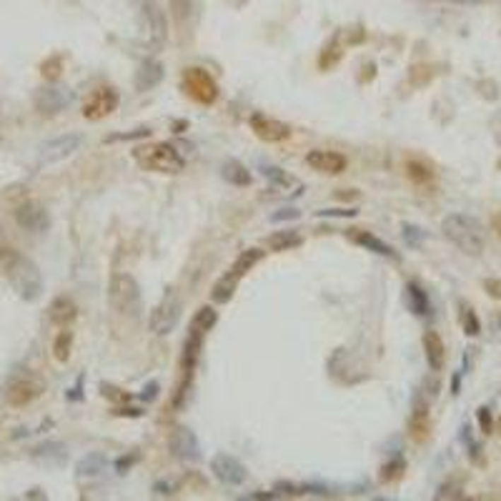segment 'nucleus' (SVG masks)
<instances>
[{
	"mask_svg": "<svg viewBox=\"0 0 501 501\" xmlns=\"http://www.w3.org/2000/svg\"><path fill=\"white\" fill-rule=\"evenodd\" d=\"M0 264L6 269L8 281H11L13 291L23 298V301H35L43 293V273L40 269L28 259V256H20L18 251H11L6 248V254L0 256Z\"/></svg>",
	"mask_w": 501,
	"mask_h": 501,
	"instance_id": "obj_1",
	"label": "nucleus"
},
{
	"mask_svg": "<svg viewBox=\"0 0 501 501\" xmlns=\"http://www.w3.org/2000/svg\"><path fill=\"white\" fill-rule=\"evenodd\" d=\"M441 233L466 256H479L484 254L486 238L481 231V223L466 213H449L441 220Z\"/></svg>",
	"mask_w": 501,
	"mask_h": 501,
	"instance_id": "obj_2",
	"label": "nucleus"
},
{
	"mask_svg": "<svg viewBox=\"0 0 501 501\" xmlns=\"http://www.w3.org/2000/svg\"><path fill=\"white\" fill-rule=\"evenodd\" d=\"M133 160L138 163V168L148 173H163V176H176L186 165V158L173 143L138 146V148H133Z\"/></svg>",
	"mask_w": 501,
	"mask_h": 501,
	"instance_id": "obj_3",
	"label": "nucleus"
},
{
	"mask_svg": "<svg viewBox=\"0 0 501 501\" xmlns=\"http://www.w3.org/2000/svg\"><path fill=\"white\" fill-rule=\"evenodd\" d=\"M110 303L121 316L138 319L143 311V293L131 273H116L110 278Z\"/></svg>",
	"mask_w": 501,
	"mask_h": 501,
	"instance_id": "obj_4",
	"label": "nucleus"
},
{
	"mask_svg": "<svg viewBox=\"0 0 501 501\" xmlns=\"http://www.w3.org/2000/svg\"><path fill=\"white\" fill-rule=\"evenodd\" d=\"M181 88L186 90L188 98H193L201 105H213L218 98V86L204 68H186L181 78Z\"/></svg>",
	"mask_w": 501,
	"mask_h": 501,
	"instance_id": "obj_5",
	"label": "nucleus"
},
{
	"mask_svg": "<svg viewBox=\"0 0 501 501\" xmlns=\"http://www.w3.org/2000/svg\"><path fill=\"white\" fill-rule=\"evenodd\" d=\"M181 311H183V303L181 298H178V293L165 291V296L160 298L158 306H155L153 314H151V331H153L155 336H168L178 326V321H181Z\"/></svg>",
	"mask_w": 501,
	"mask_h": 501,
	"instance_id": "obj_6",
	"label": "nucleus"
},
{
	"mask_svg": "<svg viewBox=\"0 0 501 501\" xmlns=\"http://www.w3.org/2000/svg\"><path fill=\"white\" fill-rule=\"evenodd\" d=\"M81 146H83V136H78V133L55 136V138H50V141H45V143L38 148V163L40 165L61 163V160L71 158Z\"/></svg>",
	"mask_w": 501,
	"mask_h": 501,
	"instance_id": "obj_7",
	"label": "nucleus"
},
{
	"mask_svg": "<svg viewBox=\"0 0 501 501\" xmlns=\"http://www.w3.org/2000/svg\"><path fill=\"white\" fill-rule=\"evenodd\" d=\"M211 471L220 484L226 486H241L248 479V468L243 466V461H238L236 456L226 452H218L211 459Z\"/></svg>",
	"mask_w": 501,
	"mask_h": 501,
	"instance_id": "obj_8",
	"label": "nucleus"
},
{
	"mask_svg": "<svg viewBox=\"0 0 501 501\" xmlns=\"http://www.w3.org/2000/svg\"><path fill=\"white\" fill-rule=\"evenodd\" d=\"M116 108H118L116 88L100 86V88H95L93 93L86 98V103H83V118H88V121H103V118H108Z\"/></svg>",
	"mask_w": 501,
	"mask_h": 501,
	"instance_id": "obj_9",
	"label": "nucleus"
},
{
	"mask_svg": "<svg viewBox=\"0 0 501 501\" xmlns=\"http://www.w3.org/2000/svg\"><path fill=\"white\" fill-rule=\"evenodd\" d=\"M143 28L148 35V45L158 50L168 38V20H165L163 11L158 8L155 0H143Z\"/></svg>",
	"mask_w": 501,
	"mask_h": 501,
	"instance_id": "obj_10",
	"label": "nucleus"
},
{
	"mask_svg": "<svg viewBox=\"0 0 501 501\" xmlns=\"http://www.w3.org/2000/svg\"><path fill=\"white\" fill-rule=\"evenodd\" d=\"M16 223L23 231L30 233H43L50 228V216L45 211V206H40L38 201H25L16 208Z\"/></svg>",
	"mask_w": 501,
	"mask_h": 501,
	"instance_id": "obj_11",
	"label": "nucleus"
},
{
	"mask_svg": "<svg viewBox=\"0 0 501 501\" xmlns=\"http://www.w3.org/2000/svg\"><path fill=\"white\" fill-rule=\"evenodd\" d=\"M248 126H251V131H254L261 141H266V143H283V141L291 138V126H288V123L276 121V118H269L264 116V113H254L251 121H248Z\"/></svg>",
	"mask_w": 501,
	"mask_h": 501,
	"instance_id": "obj_12",
	"label": "nucleus"
},
{
	"mask_svg": "<svg viewBox=\"0 0 501 501\" xmlns=\"http://www.w3.org/2000/svg\"><path fill=\"white\" fill-rule=\"evenodd\" d=\"M168 447H171V452L176 454L178 459H183V461H199L201 459L199 439H196V434H193L191 429H186V426H176V429L171 431Z\"/></svg>",
	"mask_w": 501,
	"mask_h": 501,
	"instance_id": "obj_13",
	"label": "nucleus"
},
{
	"mask_svg": "<svg viewBox=\"0 0 501 501\" xmlns=\"http://www.w3.org/2000/svg\"><path fill=\"white\" fill-rule=\"evenodd\" d=\"M68 103H71V93H68L63 86H43V88L35 93V108H38L43 116L61 113Z\"/></svg>",
	"mask_w": 501,
	"mask_h": 501,
	"instance_id": "obj_14",
	"label": "nucleus"
},
{
	"mask_svg": "<svg viewBox=\"0 0 501 501\" xmlns=\"http://www.w3.org/2000/svg\"><path fill=\"white\" fill-rule=\"evenodd\" d=\"M306 163L314 168V171L324 173V176H338V173L346 171V155L336 153V151H311L306 155Z\"/></svg>",
	"mask_w": 501,
	"mask_h": 501,
	"instance_id": "obj_15",
	"label": "nucleus"
},
{
	"mask_svg": "<svg viewBox=\"0 0 501 501\" xmlns=\"http://www.w3.org/2000/svg\"><path fill=\"white\" fill-rule=\"evenodd\" d=\"M43 394V384L38 379H20L8 389V403L11 406H28Z\"/></svg>",
	"mask_w": 501,
	"mask_h": 501,
	"instance_id": "obj_16",
	"label": "nucleus"
},
{
	"mask_svg": "<svg viewBox=\"0 0 501 501\" xmlns=\"http://www.w3.org/2000/svg\"><path fill=\"white\" fill-rule=\"evenodd\" d=\"M261 176L269 181L271 191L276 193H286V196H291V193H301L298 188H301V183L296 181L293 176H288L283 168H278V165H261Z\"/></svg>",
	"mask_w": 501,
	"mask_h": 501,
	"instance_id": "obj_17",
	"label": "nucleus"
},
{
	"mask_svg": "<svg viewBox=\"0 0 501 501\" xmlns=\"http://www.w3.org/2000/svg\"><path fill=\"white\" fill-rule=\"evenodd\" d=\"M163 76H165L163 63L155 61V58H148V61L141 63V66H138V71H136V88L141 90V93H146V90H153L155 86L163 81Z\"/></svg>",
	"mask_w": 501,
	"mask_h": 501,
	"instance_id": "obj_18",
	"label": "nucleus"
},
{
	"mask_svg": "<svg viewBox=\"0 0 501 501\" xmlns=\"http://www.w3.org/2000/svg\"><path fill=\"white\" fill-rule=\"evenodd\" d=\"M421 343H424V353H426V364H429V369L431 371L444 369V364H447V348H444V341H441L439 334H436V331H426Z\"/></svg>",
	"mask_w": 501,
	"mask_h": 501,
	"instance_id": "obj_19",
	"label": "nucleus"
},
{
	"mask_svg": "<svg viewBox=\"0 0 501 501\" xmlns=\"http://www.w3.org/2000/svg\"><path fill=\"white\" fill-rule=\"evenodd\" d=\"M33 459L45 466H63L68 461V447L63 441H48L43 447L33 449Z\"/></svg>",
	"mask_w": 501,
	"mask_h": 501,
	"instance_id": "obj_20",
	"label": "nucleus"
},
{
	"mask_svg": "<svg viewBox=\"0 0 501 501\" xmlns=\"http://www.w3.org/2000/svg\"><path fill=\"white\" fill-rule=\"evenodd\" d=\"M48 311H50V321H53L58 329H68L78 316V306L68 296H58L53 303H50Z\"/></svg>",
	"mask_w": 501,
	"mask_h": 501,
	"instance_id": "obj_21",
	"label": "nucleus"
},
{
	"mask_svg": "<svg viewBox=\"0 0 501 501\" xmlns=\"http://www.w3.org/2000/svg\"><path fill=\"white\" fill-rule=\"evenodd\" d=\"M238 283H241V276H236L233 271H228V273H223L218 278V281L213 283V288H211V298H213V303H228L233 298V293H236Z\"/></svg>",
	"mask_w": 501,
	"mask_h": 501,
	"instance_id": "obj_22",
	"label": "nucleus"
},
{
	"mask_svg": "<svg viewBox=\"0 0 501 501\" xmlns=\"http://www.w3.org/2000/svg\"><path fill=\"white\" fill-rule=\"evenodd\" d=\"M105 466H108V459H105L103 454H86V456L76 464V474L81 476V479H95V476L103 474Z\"/></svg>",
	"mask_w": 501,
	"mask_h": 501,
	"instance_id": "obj_23",
	"label": "nucleus"
},
{
	"mask_svg": "<svg viewBox=\"0 0 501 501\" xmlns=\"http://www.w3.org/2000/svg\"><path fill=\"white\" fill-rule=\"evenodd\" d=\"M353 241H356L358 246H364V248H369V251H374V254L384 256V259H399L396 251H394V248L389 246L386 241H381L379 236H374V233L361 231V233H356V236H353Z\"/></svg>",
	"mask_w": 501,
	"mask_h": 501,
	"instance_id": "obj_24",
	"label": "nucleus"
},
{
	"mask_svg": "<svg viewBox=\"0 0 501 501\" xmlns=\"http://www.w3.org/2000/svg\"><path fill=\"white\" fill-rule=\"evenodd\" d=\"M406 298H408V309L416 316H429L431 314V303L426 291L419 286V283H408L406 286Z\"/></svg>",
	"mask_w": 501,
	"mask_h": 501,
	"instance_id": "obj_25",
	"label": "nucleus"
},
{
	"mask_svg": "<svg viewBox=\"0 0 501 501\" xmlns=\"http://www.w3.org/2000/svg\"><path fill=\"white\" fill-rule=\"evenodd\" d=\"M220 176L226 178L228 183H233V186H251V171L241 160H226L223 168H220Z\"/></svg>",
	"mask_w": 501,
	"mask_h": 501,
	"instance_id": "obj_26",
	"label": "nucleus"
},
{
	"mask_svg": "<svg viewBox=\"0 0 501 501\" xmlns=\"http://www.w3.org/2000/svg\"><path fill=\"white\" fill-rule=\"evenodd\" d=\"M264 256H266V251H261V248H246V251L236 259V264L231 266V271L243 278L248 271H254V266H259L261 261H264Z\"/></svg>",
	"mask_w": 501,
	"mask_h": 501,
	"instance_id": "obj_27",
	"label": "nucleus"
},
{
	"mask_svg": "<svg viewBox=\"0 0 501 501\" xmlns=\"http://www.w3.org/2000/svg\"><path fill=\"white\" fill-rule=\"evenodd\" d=\"M303 238L298 231H276L269 236V246L273 248L276 254H283V251H291V248L301 246Z\"/></svg>",
	"mask_w": 501,
	"mask_h": 501,
	"instance_id": "obj_28",
	"label": "nucleus"
},
{
	"mask_svg": "<svg viewBox=\"0 0 501 501\" xmlns=\"http://www.w3.org/2000/svg\"><path fill=\"white\" fill-rule=\"evenodd\" d=\"M429 431H431L429 411H426V406L421 403V406L413 408V416H411V436H413V441H426V439H429Z\"/></svg>",
	"mask_w": 501,
	"mask_h": 501,
	"instance_id": "obj_29",
	"label": "nucleus"
},
{
	"mask_svg": "<svg viewBox=\"0 0 501 501\" xmlns=\"http://www.w3.org/2000/svg\"><path fill=\"white\" fill-rule=\"evenodd\" d=\"M403 168H406L408 181H413L416 186H426V183L434 181V171L426 163H421V160H406Z\"/></svg>",
	"mask_w": 501,
	"mask_h": 501,
	"instance_id": "obj_30",
	"label": "nucleus"
},
{
	"mask_svg": "<svg viewBox=\"0 0 501 501\" xmlns=\"http://www.w3.org/2000/svg\"><path fill=\"white\" fill-rule=\"evenodd\" d=\"M71 351H73V331L63 329L58 336L53 338V356L61 361V364H66L68 358H71Z\"/></svg>",
	"mask_w": 501,
	"mask_h": 501,
	"instance_id": "obj_31",
	"label": "nucleus"
},
{
	"mask_svg": "<svg viewBox=\"0 0 501 501\" xmlns=\"http://www.w3.org/2000/svg\"><path fill=\"white\" fill-rule=\"evenodd\" d=\"M216 324H218V311H216L213 306H204V309H199V314L193 316L191 329L204 331V334H208V331L213 329Z\"/></svg>",
	"mask_w": 501,
	"mask_h": 501,
	"instance_id": "obj_32",
	"label": "nucleus"
},
{
	"mask_svg": "<svg viewBox=\"0 0 501 501\" xmlns=\"http://www.w3.org/2000/svg\"><path fill=\"white\" fill-rule=\"evenodd\" d=\"M461 329L466 336H479L481 334V321L468 303H461Z\"/></svg>",
	"mask_w": 501,
	"mask_h": 501,
	"instance_id": "obj_33",
	"label": "nucleus"
},
{
	"mask_svg": "<svg viewBox=\"0 0 501 501\" xmlns=\"http://www.w3.org/2000/svg\"><path fill=\"white\" fill-rule=\"evenodd\" d=\"M401 233H403V241H406V246H411V248H419L421 243H424V238H426L424 228L413 226V223H403Z\"/></svg>",
	"mask_w": 501,
	"mask_h": 501,
	"instance_id": "obj_34",
	"label": "nucleus"
},
{
	"mask_svg": "<svg viewBox=\"0 0 501 501\" xmlns=\"http://www.w3.org/2000/svg\"><path fill=\"white\" fill-rule=\"evenodd\" d=\"M171 3V11H173V18L181 23L188 20V16H191L193 11V0H168Z\"/></svg>",
	"mask_w": 501,
	"mask_h": 501,
	"instance_id": "obj_35",
	"label": "nucleus"
},
{
	"mask_svg": "<svg viewBox=\"0 0 501 501\" xmlns=\"http://www.w3.org/2000/svg\"><path fill=\"white\" fill-rule=\"evenodd\" d=\"M403 468H406V464H403V459L399 456L396 461L386 464V466L381 468V479H384V481H394V479H399V476H401Z\"/></svg>",
	"mask_w": 501,
	"mask_h": 501,
	"instance_id": "obj_36",
	"label": "nucleus"
},
{
	"mask_svg": "<svg viewBox=\"0 0 501 501\" xmlns=\"http://www.w3.org/2000/svg\"><path fill=\"white\" fill-rule=\"evenodd\" d=\"M296 218H301V211H298V208H291V206L273 211V213L269 216L271 223H283V220H296Z\"/></svg>",
	"mask_w": 501,
	"mask_h": 501,
	"instance_id": "obj_37",
	"label": "nucleus"
},
{
	"mask_svg": "<svg viewBox=\"0 0 501 501\" xmlns=\"http://www.w3.org/2000/svg\"><path fill=\"white\" fill-rule=\"evenodd\" d=\"M61 66H63L61 58H48V61L40 66V73H43L48 81H55V78L61 76Z\"/></svg>",
	"mask_w": 501,
	"mask_h": 501,
	"instance_id": "obj_38",
	"label": "nucleus"
},
{
	"mask_svg": "<svg viewBox=\"0 0 501 501\" xmlns=\"http://www.w3.org/2000/svg\"><path fill=\"white\" fill-rule=\"evenodd\" d=\"M356 208H326L319 211V218H356Z\"/></svg>",
	"mask_w": 501,
	"mask_h": 501,
	"instance_id": "obj_39",
	"label": "nucleus"
},
{
	"mask_svg": "<svg viewBox=\"0 0 501 501\" xmlns=\"http://www.w3.org/2000/svg\"><path fill=\"white\" fill-rule=\"evenodd\" d=\"M476 421H479V429L484 431V434H494V419H491V411L486 406H481L479 411H476Z\"/></svg>",
	"mask_w": 501,
	"mask_h": 501,
	"instance_id": "obj_40",
	"label": "nucleus"
},
{
	"mask_svg": "<svg viewBox=\"0 0 501 501\" xmlns=\"http://www.w3.org/2000/svg\"><path fill=\"white\" fill-rule=\"evenodd\" d=\"M148 136H151V128H136V131L121 133V136H108L105 143H113V141H136V138H148Z\"/></svg>",
	"mask_w": 501,
	"mask_h": 501,
	"instance_id": "obj_41",
	"label": "nucleus"
},
{
	"mask_svg": "<svg viewBox=\"0 0 501 501\" xmlns=\"http://www.w3.org/2000/svg\"><path fill=\"white\" fill-rule=\"evenodd\" d=\"M484 291L489 293L491 298L501 301V278H484Z\"/></svg>",
	"mask_w": 501,
	"mask_h": 501,
	"instance_id": "obj_42",
	"label": "nucleus"
},
{
	"mask_svg": "<svg viewBox=\"0 0 501 501\" xmlns=\"http://www.w3.org/2000/svg\"><path fill=\"white\" fill-rule=\"evenodd\" d=\"M155 396H158V384H155V381H153V384H148V386H146V389H143V394H141V399H143V401H151V399H155Z\"/></svg>",
	"mask_w": 501,
	"mask_h": 501,
	"instance_id": "obj_43",
	"label": "nucleus"
},
{
	"mask_svg": "<svg viewBox=\"0 0 501 501\" xmlns=\"http://www.w3.org/2000/svg\"><path fill=\"white\" fill-rule=\"evenodd\" d=\"M83 376L81 379H78V384H76V389H71V391H68V399H76V401H81L83 399Z\"/></svg>",
	"mask_w": 501,
	"mask_h": 501,
	"instance_id": "obj_44",
	"label": "nucleus"
},
{
	"mask_svg": "<svg viewBox=\"0 0 501 501\" xmlns=\"http://www.w3.org/2000/svg\"><path fill=\"white\" fill-rule=\"evenodd\" d=\"M447 3H456V6H479L481 0H447Z\"/></svg>",
	"mask_w": 501,
	"mask_h": 501,
	"instance_id": "obj_45",
	"label": "nucleus"
},
{
	"mask_svg": "<svg viewBox=\"0 0 501 501\" xmlns=\"http://www.w3.org/2000/svg\"><path fill=\"white\" fill-rule=\"evenodd\" d=\"M118 413H123V416H141L143 411H141V408H121Z\"/></svg>",
	"mask_w": 501,
	"mask_h": 501,
	"instance_id": "obj_46",
	"label": "nucleus"
},
{
	"mask_svg": "<svg viewBox=\"0 0 501 501\" xmlns=\"http://www.w3.org/2000/svg\"><path fill=\"white\" fill-rule=\"evenodd\" d=\"M6 254V246H3V226H0V256Z\"/></svg>",
	"mask_w": 501,
	"mask_h": 501,
	"instance_id": "obj_47",
	"label": "nucleus"
},
{
	"mask_svg": "<svg viewBox=\"0 0 501 501\" xmlns=\"http://www.w3.org/2000/svg\"><path fill=\"white\" fill-rule=\"evenodd\" d=\"M499 431H501V419H499Z\"/></svg>",
	"mask_w": 501,
	"mask_h": 501,
	"instance_id": "obj_48",
	"label": "nucleus"
}]
</instances>
